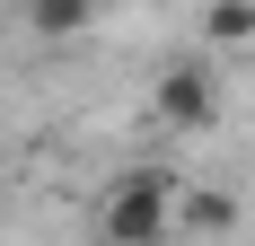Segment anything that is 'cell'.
<instances>
[{
	"mask_svg": "<svg viewBox=\"0 0 255 246\" xmlns=\"http://www.w3.org/2000/svg\"><path fill=\"white\" fill-rule=\"evenodd\" d=\"M176 202H185V185L167 167H132V176L106 185L97 238H115V246H167V238H176Z\"/></svg>",
	"mask_w": 255,
	"mask_h": 246,
	"instance_id": "6da1fadb",
	"label": "cell"
},
{
	"mask_svg": "<svg viewBox=\"0 0 255 246\" xmlns=\"http://www.w3.org/2000/svg\"><path fill=\"white\" fill-rule=\"evenodd\" d=\"M158 115H167V132H203V123L220 115L211 62H167V71H158Z\"/></svg>",
	"mask_w": 255,
	"mask_h": 246,
	"instance_id": "7a4b0ae2",
	"label": "cell"
},
{
	"mask_svg": "<svg viewBox=\"0 0 255 246\" xmlns=\"http://www.w3.org/2000/svg\"><path fill=\"white\" fill-rule=\"evenodd\" d=\"M176 229H194V238H229V229H238V202L220 194V185H185V202H176Z\"/></svg>",
	"mask_w": 255,
	"mask_h": 246,
	"instance_id": "3957f363",
	"label": "cell"
},
{
	"mask_svg": "<svg viewBox=\"0 0 255 246\" xmlns=\"http://www.w3.org/2000/svg\"><path fill=\"white\" fill-rule=\"evenodd\" d=\"M97 26V0H35L26 9V35H44V44H71Z\"/></svg>",
	"mask_w": 255,
	"mask_h": 246,
	"instance_id": "277c9868",
	"label": "cell"
},
{
	"mask_svg": "<svg viewBox=\"0 0 255 246\" xmlns=\"http://www.w3.org/2000/svg\"><path fill=\"white\" fill-rule=\"evenodd\" d=\"M203 44H211V53L255 44V0H211V9H203Z\"/></svg>",
	"mask_w": 255,
	"mask_h": 246,
	"instance_id": "5b68a950",
	"label": "cell"
},
{
	"mask_svg": "<svg viewBox=\"0 0 255 246\" xmlns=\"http://www.w3.org/2000/svg\"><path fill=\"white\" fill-rule=\"evenodd\" d=\"M0 9H18V18H26V9H35V0H0Z\"/></svg>",
	"mask_w": 255,
	"mask_h": 246,
	"instance_id": "8992f818",
	"label": "cell"
},
{
	"mask_svg": "<svg viewBox=\"0 0 255 246\" xmlns=\"http://www.w3.org/2000/svg\"><path fill=\"white\" fill-rule=\"evenodd\" d=\"M88 246H115V238H88Z\"/></svg>",
	"mask_w": 255,
	"mask_h": 246,
	"instance_id": "52a82bcc",
	"label": "cell"
}]
</instances>
